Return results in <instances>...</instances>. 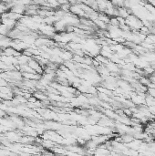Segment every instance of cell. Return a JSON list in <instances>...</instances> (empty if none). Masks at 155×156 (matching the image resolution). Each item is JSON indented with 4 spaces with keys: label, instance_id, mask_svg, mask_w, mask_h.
I'll use <instances>...</instances> for the list:
<instances>
[{
    "label": "cell",
    "instance_id": "1",
    "mask_svg": "<svg viewBox=\"0 0 155 156\" xmlns=\"http://www.w3.org/2000/svg\"><path fill=\"white\" fill-rule=\"evenodd\" d=\"M125 22H126V25L129 26L130 29H133L134 32H136V30L140 31V28L143 26L142 20L138 18L136 16L132 15V14L125 19Z\"/></svg>",
    "mask_w": 155,
    "mask_h": 156
},
{
    "label": "cell",
    "instance_id": "6",
    "mask_svg": "<svg viewBox=\"0 0 155 156\" xmlns=\"http://www.w3.org/2000/svg\"><path fill=\"white\" fill-rule=\"evenodd\" d=\"M0 24H1V18H0Z\"/></svg>",
    "mask_w": 155,
    "mask_h": 156
},
{
    "label": "cell",
    "instance_id": "2",
    "mask_svg": "<svg viewBox=\"0 0 155 156\" xmlns=\"http://www.w3.org/2000/svg\"><path fill=\"white\" fill-rule=\"evenodd\" d=\"M22 53L17 51L16 49H14L13 48L11 47H8L5 49L2 50V53H1V56L4 55V56H7V57H14V58H18L19 57Z\"/></svg>",
    "mask_w": 155,
    "mask_h": 156
},
{
    "label": "cell",
    "instance_id": "5",
    "mask_svg": "<svg viewBox=\"0 0 155 156\" xmlns=\"http://www.w3.org/2000/svg\"><path fill=\"white\" fill-rule=\"evenodd\" d=\"M37 156H56L51 151H48V150H44L41 153L37 154Z\"/></svg>",
    "mask_w": 155,
    "mask_h": 156
},
{
    "label": "cell",
    "instance_id": "3",
    "mask_svg": "<svg viewBox=\"0 0 155 156\" xmlns=\"http://www.w3.org/2000/svg\"><path fill=\"white\" fill-rule=\"evenodd\" d=\"M11 41L12 39L9 38L8 37H4L2 38L1 39H0V49H1L2 50L10 47V44H11Z\"/></svg>",
    "mask_w": 155,
    "mask_h": 156
},
{
    "label": "cell",
    "instance_id": "4",
    "mask_svg": "<svg viewBox=\"0 0 155 156\" xmlns=\"http://www.w3.org/2000/svg\"><path fill=\"white\" fill-rule=\"evenodd\" d=\"M11 30H9L7 26H5L4 24H0V35H2L3 37H7V35L9 34Z\"/></svg>",
    "mask_w": 155,
    "mask_h": 156
}]
</instances>
